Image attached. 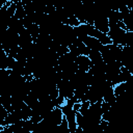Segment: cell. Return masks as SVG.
<instances>
[{
    "label": "cell",
    "instance_id": "obj_1",
    "mask_svg": "<svg viewBox=\"0 0 133 133\" xmlns=\"http://www.w3.org/2000/svg\"><path fill=\"white\" fill-rule=\"evenodd\" d=\"M57 89H58V94L59 96H61L62 98L70 99L74 96V88L71 84V82L69 80H61L57 85H56Z\"/></svg>",
    "mask_w": 133,
    "mask_h": 133
},
{
    "label": "cell",
    "instance_id": "obj_2",
    "mask_svg": "<svg viewBox=\"0 0 133 133\" xmlns=\"http://www.w3.org/2000/svg\"><path fill=\"white\" fill-rule=\"evenodd\" d=\"M92 26L95 29L102 33H108L109 31V23H108V18L104 15H98L97 18L94 20Z\"/></svg>",
    "mask_w": 133,
    "mask_h": 133
},
{
    "label": "cell",
    "instance_id": "obj_3",
    "mask_svg": "<svg viewBox=\"0 0 133 133\" xmlns=\"http://www.w3.org/2000/svg\"><path fill=\"white\" fill-rule=\"evenodd\" d=\"M75 63L78 68V71L81 72H88V70L90 69V66L92 65L88 56L85 55H79L75 58Z\"/></svg>",
    "mask_w": 133,
    "mask_h": 133
},
{
    "label": "cell",
    "instance_id": "obj_4",
    "mask_svg": "<svg viewBox=\"0 0 133 133\" xmlns=\"http://www.w3.org/2000/svg\"><path fill=\"white\" fill-rule=\"evenodd\" d=\"M89 50H94V51H101L103 45L95 37H91V36H84L80 39Z\"/></svg>",
    "mask_w": 133,
    "mask_h": 133
},
{
    "label": "cell",
    "instance_id": "obj_5",
    "mask_svg": "<svg viewBox=\"0 0 133 133\" xmlns=\"http://www.w3.org/2000/svg\"><path fill=\"white\" fill-rule=\"evenodd\" d=\"M88 58L91 62L92 65H96V64H99L103 61L102 59V55L99 51H94V50H89V53H88Z\"/></svg>",
    "mask_w": 133,
    "mask_h": 133
},
{
    "label": "cell",
    "instance_id": "obj_6",
    "mask_svg": "<svg viewBox=\"0 0 133 133\" xmlns=\"http://www.w3.org/2000/svg\"><path fill=\"white\" fill-rule=\"evenodd\" d=\"M15 17L18 19V20H22L26 17V14H25V9H24V6L22 4L21 1H17V7H16V12H15Z\"/></svg>",
    "mask_w": 133,
    "mask_h": 133
},
{
    "label": "cell",
    "instance_id": "obj_7",
    "mask_svg": "<svg viewBox=\"0 0 133 133\" xmlns=\"http://www.w3.org/2000/svg\"><path fill=\"white\" fill-rule=\"evenodd\" d=\"M89 106H90V102H88V101L81 102V107H80V110H79L78 112H79V113H81V114H84V113L88 110Z\"/></svg>",
    "mask_w": 133,
    "mask_h": 133
},
{
    "label": "cell",
    "instance_id": "obj_8",
    "mask_svg": "<svg viewBox=\"0 0 133 133\" xmlns=\"http://www.w3.org/2000/svg\"><path fill=\"white\" fill-rule=\"evenodd\" d=\"M80 107H81V102H77V103H75L73 105V110L75 112H78L80 110Z\"/></svg>",
    "mask_w": 133,
    "mask_h": 133
}]
</instances>
